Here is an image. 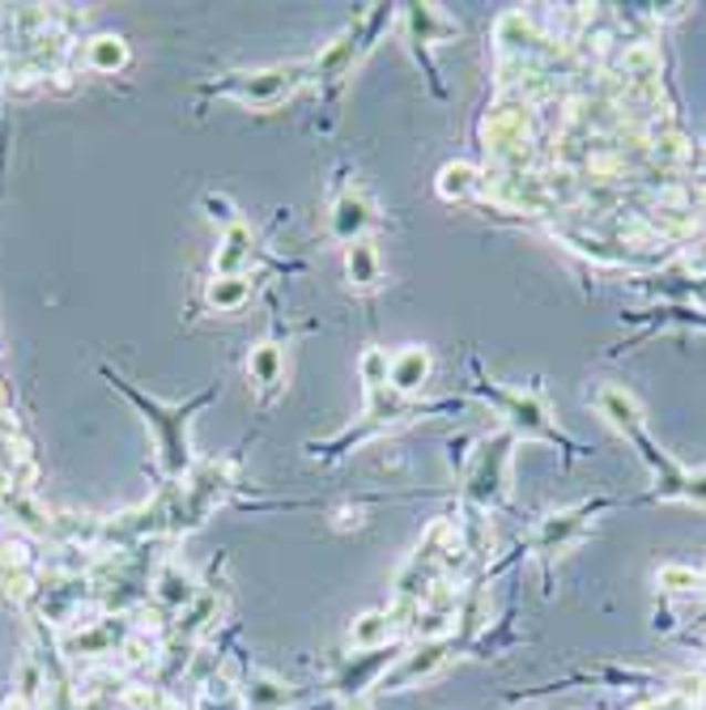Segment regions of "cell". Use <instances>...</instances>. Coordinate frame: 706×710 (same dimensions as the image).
Returning <instances> with one entry per match:
<instances>
[{
    "instance_id": "obj_1",
    "label": "cell",
    "mask_w": 706,
    "mask_h": 710,
    "mask_svg": "<svg viewBox=\"0 0 706 710\" xmlns=\"http://www.w3.org/2000/svg\"><path fill=\"white\" fill-rule=\"evenodd\" d=\"M307 73V64H277V69H269V73H251L247 82H235V85H221L226 94H235L239 103H251V107H272V103H281L294 85H299V77Z\"/></svg>"
},
{
    "instance_id": "obj_2",
    "label": "cell",
    "mask_w": 706,
    "mask_h": 710,
    "mask_svg": "<svg viewBox=\"0 0 706 710\" xmlns=\"http://www.w3.org/2000/svg\"><path fill=\"white\" fill-rule=\"evenodd\" d=\"M371 226V205L357 196V191H345L341 200H336V213H332V230L341 234V239H350L353 243V234H362Z\"/></svg>"
},
{
    "instance_id": "obj_3",
    "label": "cell",
    "mask_w": 706,
    "mask_h": 710,
    "mask_svg": "<svg viewBox=\"0 0 706 710\" xmlns=\"http://www.w3.org/2000/svg\"><path fill=\"white\" fill-rule=\"evenodd\" d=\"M350 281L357 290H371V285H380V264H375V247L371 243H357L350 247Z\"/></svg>"
},
{
    "instance_id": "obj_4",
    "label": "cell",
    "mask_w": 706,
    "mask_h": 710,
    "mask_svg": "<svg viewBox=\"0 0 706 710\" xmlns=\"http://www.w3.org/2000/svg\"><path fill=\"white\" fill-rule=\"evenodd\" d=\"M247 370H251V379L260 383V387H277L281 383V349L277 345H260L251 362H247Z\"/></svg>"
},
{
    "instance_id": "obj_5",
    "label": "cell",
    "mask_w": 706,
    "mask_h": 710,
    "mask_svg": "<svg viewBox=\"0 0 706 710\" xmlns=\"http://www.w3.org/2000/svg\"><path fill=\"white\" fill-rule=\"evenodd\" d=\"M426 366H430V362H426L422 349H408L405 357H396V362L387 366V375H392L396 387H417V383L426 379Z\"/></svg>"
},
{
    "instance_id": "obj_6",
    "label": "cell",
    "mask_w": 706,
    "mask_h": 710,
    "mask_svg": "<svg viewBox=\"0 0 706 710\" xmlns=\"http://www.w3.org/2000/svg\"><path fill=\"white\" fill-rule=\"evenodd\" d=\"M243 255H247V230H243V226H230V230H226V243H221L218 269H221V273H230V269H235Z\"/></svg>"
},
{
    "instance_id": "obj_7",
    "label": "cell",
    "mask_w": 706,
    "mask_h": 710,
    "mask_svg": "<svg viewBox=\"0 0 706 710\" xmlns=\"http://www.w3.org/2000/svg\"><path fill=\"white\" fill-rule=\"evenodd\" d=\"M94 64H98V69H115V64H124V48H120V39H98V43H94Z\"/></svg>"
},
{
    "instance_id": "obj_8",
    "label": "cell",
    "mask_w": 706,
    "mask_h": 710,
    "mask_svg": "<svg viewBox=\"0 0 706 710\" xmlns=\"http://www.w3.org/2000/svg\"><path fill=\"white\" fill-rule=\"evenodd\" d=\"M247 294V285H226V281H218L214 285V306H239Z\"/></svg>"
},
{
    "instance_id": "obj_9",
    "label": "cell",
    "mask_w": 706,
    "mask_h": 710,
    "mask_svg": "<svg viewBox=\"0 0 706 710\" xmlns=\"http://www.w3.org/2000/svg\"><path fill=\"white\" fill-rule=\"evenodd\" d=\"M350 710H366V707H362V702H357V707H350Z\"/></svg>"
}]
</instances>
